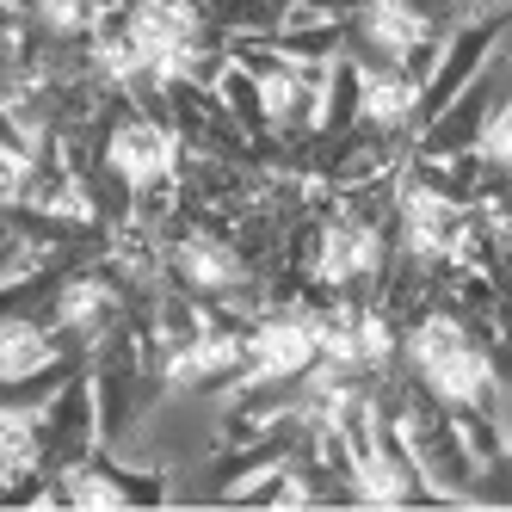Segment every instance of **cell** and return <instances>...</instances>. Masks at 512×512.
I'll list each match as a JSON object with an SVG mask.
<instances>
[{
  "label": "cell",
  "mask_w": 512,
  "mask_h": 512,
  "mask_svg": "<svg viewBox=\"0 0 512 512\" xmlns=\"http://www.w3.org/2000/svg\"><path fill=\"white\" fill-rule=\"evenodd\" d=\"M401 358H408L414 389L432 395L445 414H463V408L500 414V364H494V346L475 334V321L457 315L451 303H432V309H420L408 327H401Z\"/></svg>",
  "instance_id": "obj_1"
},
{
  "label": "cell",
  "mask_w": 512,
  "mask_h": 512,
  "mask_svg": "<svg viewBox=\"0 0 512 512\" xmlns=\"http://www.w3.org/2000/svg\"><path fill=\"white\" fill-rule=\"evenodd\" d=\"M179 161H186V136L173 130V118L161 112H142V105H118V118L99 130V167L118 179V186L136 192H155L179 179Z\"/></svg>",
  "instance_id": "obj_2"
},
{
  "label": "cell",
  "mask_w": 512,
  "mask_h": 512,
  "mask_svg": "<svg viewBox=\"0 0 512 512\" xmlns=\"http://www.w3.org/2000/svg\"><path fill=\"white\" fill-rule=\"evenodd\" d=\"M469 155L488 173H506V161H512V105H506V93L482 112V124H475V136H469Z\"/></svg>",
  "instance_id": "obj_4"
},
{
  "label": "cell",
  "mask_w": 512,
  "mask_h": 512,
  "mask_svg": "<svg viewBox=\"0 0 512 512\" xmlns=\"http://www.w3.org/2000/svg\"><path fill=\"white\" fill-rule=\"evenodd\" d=\"M31 186V155L25 149H0V210H13Z\"/></svg>",
  "instance_id": "obj_5"
},
{
  "label": "cell",
  "mask_w": 512,
  "mask_h": 512,
  "mask_svg": "<svg viewBox=\"0 0 512 512\" xmlns=\"http://www.w3.org/2000/svg\"><path fill=\"white\" fill-rule=\"evenodd\" d=\"M414 124H420V81L408 68H389V62H358V118H352V130L408 136Z\"/></svg>",
  "instance_id": "obj_3"
}]
</instances>
